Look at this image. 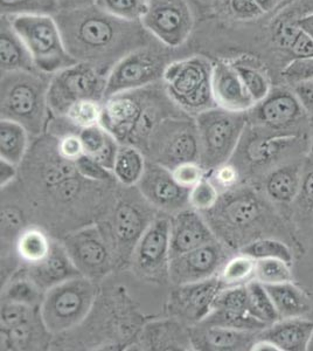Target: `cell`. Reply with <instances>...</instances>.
<instances>
[{"label": "cell", "mask_w": 313, "mask_h": 351, "mask_svg": "<svg viewBox=\"0 0 313 351\" xmlns=\"http://www.w3.org/2000/svg\"><path fill=\"white\" fill-rule=\"evenodd\" d=\"M54 16L71 56L108 74L129 53L153 44L140 21H122L96 5L60 10Z\"/></svg>", "instance_id": "1"}, {"label": "cell", "mask_w": 313, "mask_h": 351, "mask_svg": "<svg viewBox=\"0 0 313 351\" xmlns=\"http://www.w3.org/2000/svg\"><path fill=\"white\" fill-rule=\"evenodd\" d=\"M157 84L122 93L103 101L101 125L121 144L140 149L145 155L152 136L164 120L185 112L171 100L165 86Z\"/></svg>", "instance_id": "2"}, {"label": "cell", "mask_w": 313, "mask_h": 351, "mask_svg": "<svg viewBox=\"0 0 313 351\" xmlns=\"http://www.w3.org/2000/svg\"><path fill=\"white\" fill-rule=\"evenodd\" d=\"M51 79L39 71L1 73V120L23 124L29 135L44 134L49 124Z\"/></svg>", "instance_id": "3"}, {"label": "cell", "mask_w": 313, "mask_h": 351, "mask_svg": "<svg viewBox=\"0 0 313 351\" xmlns=\"http://www.w3.org/2000/svg\"><path fill=\"white\" fill-rule=\"evenodd\" d=\"M6 16L26 45L39 72L54 75L79 62L68 52L55 16L48 14Z\"/></svg>", "instance_id": "4"}, {"label": "cell", "mask_w": 313, "mask_h": 351, "mask_svg": "<svg viewBox=\"0 0 313 351\" xmlns=\"http://www.w3.org/2000/svg\"><path fill=\"white\" fill-rule=\"evenodd\" d=\"M248 122V112H229L220 107L195 116L200 143L199 163L207 173L231 160Z\"/></svg>", "instance_id": "5"}, {"label": "cell", "mask_w": 313, "mask_h": 351, "mask_svg": "<svg viewBox=\"0 0 313 351\" xmlns=\"http://www.w3.org/2000/svg\"><path fill=\"white\" fill-rule=\"evenodd\" d=\"M96 281L87 276L67 280L45 293L40 314L51 334H62L87 319L97 299Z\"/></svg>", "instance_id": "6"}, {"label": "cell", "mask_w": 313, "mask_h": 351, "mask_svg": "<svg viewBox=\"0 0 313 351\" xmlns=\"http://www.w3.org/2000/svg\"><path fill=\"white\" fill-rule=\"evenodd\" d=\"M213 66L203 56H192L167 64L163 84L179 108L190 116L216 107L212 92Z\"/></svg>", "instance_id": "7"}, {"label": "cell", "mask_w": 313, "mask_h": 351, "mask_svg": "<svg viewBox=\"0 0 313 351\" xmlns=\"http://www.w3.org/2000/svg\"><path fill=\"white\" fill-rule=\"evenodd\" d=\"M215 236L227 246H233L263 218V204L249 189H231L223 192L218 204L203 213Z\"/></svg>", "instance_id": "8"}, {"label": "cell", "mask_w": 313, "mask_h": 351, "mask_svg": "<svg viewBox=\"0 0 313 351\" xmlns=\"http://www.w3.org/2000/svg\"><path fill=\"white\" fill-rule=\"evenodd\" d=\"M108 73L88 62H76L52 75L48 104L53 116H64L77 101H104Z\"/></svg>", "instance_id": "9"}, {"label": "cell", "mask_w": 313, "mask_h": 351, "mask_svg": "<svg viewBox=\"0 0 313 351\" xmlns=\"http://www.w3.org/2000/svg\"><path fill=\"white\" fill-rule=\"evenodd\" d=\"M151 162L172 169L185 162H199V143L197 123L190 115L172 116L164 120L151 138L145 152Z\"/></svg>", "instance_id": "10"}, {"label": "cell", "mask_w": 313, "mask_h": 351, "mask_svg": "<svg viewBox=\"0 0 313 351\" xmlns=\"http://www.w3.org/2000/svg\"><path fill=\"white\" fill-rule=\"evenodd\" d=\"M167 56L160 48L145 46L124 56L108 74L104 100L163 81Z\"/></svg>", "instance_id": "11"}, {"label": "cell", "mask_w": 313, "mask_h": 351, "mask_svg": "<svg viewBox=\"0 0 313 351\" xmlns=\"http://www.w3.org/2000/svg\"><path fill=\"white\" fill-rule=\"evenodd\" d=\"M64 247L81 274L89 279H101L110 273L116 258L109 226H89L64 237Z\"/></svg>", "instance_id": "12"}, {"label": "cell", "mask_w": 313, "mask_h": 351, "mask_svg": "<svg viewBox=\"0 0 313 351\" xmlns=\"http://www.w3.org/2000/svg\"><path fill=\"white\" fill-rule=\"evenodd\" d=\"M140 23L165 47L177 48L188 39L195 18L187 0H149Z\"/></svg>", "instance_id": "13"}, {"label": "cell", "mask_w": 313, "mask_h": 351, "mask_svg": "<svg viewBox=\"0 0 313 351\" xmlns=\"http://www.w3.org/2000/svg\"><path fill=\"white\" fill-rule=\"evenodd\" d=\"M170 218L157 217L151 221L131 256L138 276L150 281L170 280Z\"/></svg>", "instance_id": "14"}, {"label": "cell", "mask_w": 313, "mask_h": 351, "mask_svg": "<svg viewBox=\"0 0 313 351\" xmlns=\"http://www.w3.org/2000/svg\"><path fill=\"white\" fill-rule=\"evenodd\" d=\"M306 115L296 94L286 89L270 92L264 100L248 112L249 122L269 136H294L291 132L297 128Z\"/></svg>", "instance_id": "15"}, {"label": "cell", "mask_w": 313, "mask_h": 351, "mask_svg": "<svg viewBox=\"0 0 313 351\" xmlns=\"http://www.w3.org/2000/svg\"><path fill=\"white\" fill-rule=\"evenodd\" d=\"M229 259L226 243L214 240L170 259L168 276L175 286L193 284L218 276Z\"/></svg>", "instance_id": "16"}, {"label": "cell", "mask_w": 313, "mask_h": 351, "mask_svg": "<svg viewBox=\"0 0 313 351\" xmlns=\"http://www.w3.org/2000/svg\"><path fill=\"white\" fill-rule=\"evenodd\" d=\"M223 288L218 276L177 286L171 294V315L190 327L201 324L214 309Z\"/></svg>", "instance_id": "17"}, {"label": "cell", "mask_w": 313, "mask_h": 351, "mask_svg": "<svg viewBox=\"0 0 313 351\" xmlns=\"http://www.w3.org/2000/svg\"><path fill=\"white\" fill-rule=\"evenodd\" d=\"M138 192L152 208L167 213L190 208L188 192L175 182L170 169L147 160L142 180L137 184Z\"/></svg>", "instance_id": "18"}, {"label": "cell", "mask_w": 313, "mask_h": 351, "mask_svg": "<svg viewBox=\"0 0 313 351\" xmlns=\"http://www.w3.org/2000/svg\"><path fill=\"white\" fill-rule=\"evenodd\" d=\"M155 219L139 204L122 200L115 208L112 221L109 226L116 256L124 258L132 256L136 245L144 231Z\"/></svg>", "instance_id": "19"}, {"label": "cell", "mask_w": 313, "mask_h": 351, "mask_svg": "<svg viewBox=\"0 0 313 351\" xmlns=\"http://www.w3.org/2000/svg\"><path fill=\"white\" fill-rule=\"evenodd\" d=\"M218 239L203 213L185 208L170 218V256H180Z\"/></svg>", "instance_id": "20"}, {"label": "cell", "mask_w": 313, "mask_h": 351, "mask_svg": "<svg viewBox=\"0 0 313 351\" xmlns=\"http://www.w3.org/2000/svg\"><path fill=\"white\" fill-rule=\"evenodd\" d=\"M212 92L216 107L229 112H248L256 104L243 84L234 64L218 62L213 66Z\"/></svg>", "instance_id": "21"}, {"label": "cell", "mask_w": 313, "mask_h": 351, "mask_svg": "<svg viewBox=\"0 0 313 351\" xmlns=\"http://www.w3.org/2000/svg\"><path fill=\"white\" fill-rule=\"evenodd\" d=\"M26 271L44 293L67 280L82 276L64 243L59 241H53L52 250L46 259L36 265H27Z\"/></svg>", "instance_id": "22"}, {"label": "cell", "mask_w": 313, "mask_h": 351, "mask_svg": "<svg viewBox=\"0 0 313 351\" xmlns=\"http://www.w3.org/2000/svg\"><path fill=\"white\" fill-rule=\"evenodd\" d=\"M190 328V341L195 350H250L260 332L203 324Z\"/></svg>", "instance_id": "23"}, {"label": "cell", "mask_w": 313, "mask_h": 351, "mask_svg": "<svg viewBox=\"0 0 313 351\" xmlns=\"http://www.w3.org/2000/svg\"><path fill=\"white\" fill-rule=\"evenodd\" d=\"M313 337V321L303 317L281 319L258 332V339H268L279 351L309 350Z\"/></svg>", "instance_id": "24"}, {"label": "cell", "mask_w": 313, "mask_h": 351, "mask_svg": "<svg viewBox=\"0 0 313 351\" xmlns=\"http://www.w3.org/2000/svg\"><path fill=\"white\" fill-rule=\"evenodd\" d=\"M143 349L149 350H188L193 349L190 329L173 317L171 321L153 322L144 327L140 336Z\"/></svg>", "instance_id": "25"}, {"label": "cell", "mask_w": 313, "mask_h": 351, "mask_svg": "<svg viewBox=\"0 0 313 351\" xmlns=\"http://www.w3.org/2000/svg\"><path fill=\"white\" fill-rule=\"evenodd\" d=\"M1 73L38 71L24 41L10 24L6 16L1 18Z\"/></svg>", "instance_id": "26"}, {"label": "cell", "mask_w": 313, "mask_h": 351, "mask_svg": "<svg viewBox=\"0 0 313 351\" xmlns=\"http://www.w3.org/2000/svg\"><path fill=\"white\" fill-rule=\"evenodd\" d=\"M303 170L298 165H284L266 176L263 190L266 197L276 203H291L301 191Z\"/></svg>", "instance_id": "27"}, {"label": "cell", "mask_w": 313, "mask_h": 351, "mask_svg": "<svg viewBox=\"0 0 313 351\" xmlns=\"http://www.w3.org/2000/svg\"><path fill=\"white\" fill-rule=\"evenodd\" d=\"M79 135L84 144V155L90 156L112 171L121 147L118 141L101 124L82 129Z\"/></svg>", "instance_id": "28"}, {"label": "cell", "mask_w": 313, "mask_h": 351, "mask_svg": "<svg viewBox=\"0 0 313 351\" xmlns=\"http://www.w3.org/2000/svg\"><path fill=\"white\" fill-rule=\"evenodd\" d=\"M281 319L303 317L309 313L310 301L292 281L277 285H264Z\"/></svg>", "instance_id": "29"}, {"label": "cell", "mask_w": 313, "mask_h": 351, "mask_svg": "<svg viewBox=\"0 0 313 351\" xmlns=\"http://www.w3.org/2000/svg\"><path fill=\"white\" fill-rule=\"evenodd\" d=\"M147 160L140 149L129 144H121L114 164L116 180L125 188L137 186L147 168Z\"/></svg>", "instance_id": "30"}, {"label": "cell", "mask_w": 313, "mask_h": 351, "mask_svg": "<svg viewBox=\"0 0 313 351\" xmlns=\"http://www.w3.org/2000/svg\"><path fill=\"white\" fill-rule=\"evenodd\" d=\"M29 132L16 121L1 120L0 123V158L19 167L27 154Z\"/></svg>", "instance_id": "31"}, {"label": "cell", "mask_w": 313, "mask_h": 351, "mask_svg": "<svg viewBox=\"0 0 313 351\" xmlns=\"http://www.w3.org/2000/svg\"><path fill=\"white\" fill-rule=\"evenodd\" d=\"M45 293L41 291L27 274L26 268H21L6 281L1 291V300L6 302L27 304L40 307Z\"/></svg>", "instance_id": "32"}, {"label": "cell", "mask_w": 313, "mask_h": 351, "mask_svg": "<svg viewBox=\"0 0 313 351\" xmlns=\"http://www.w3.org/2000/svg\"><path fill=\"white\" fill-rule=\"evenodd\" d=\"M47 328L41 319V314L28 322L11 328H1V349L4 350H21V349H32L41 344L38 343L39 335L46 332ZM49 332V331H48Z\"/></svg>", "instance_id": "33"}, {"label": "cell", "mask_w": 313, "mask_h": 351, "mask_svg": "<svg viewBox=\"0 0 313 351\" xmlns=\"http://www.w3.org/2000/svg\"><path fill=\"white\" fill-rule=\"evenodd\" d=\"M53 241L41 228H26L16 241V252L26 265H36L47 258L52 250Z\"/></svg>", "instance_id": "34"}, {"label": "cell", "mask_w": 313, "mask_h": 351, "mask_svg": "<svg viewBox=\"0 0 313 351\" xmlns=\"http://www.w3.org/2000/svg\"><path fill=\"white\" fill-rule=\"evenodd\" d=\"M255 263L256 260L241 253L229 258L218 276L223 287L245 286L253 281L255 279Z\"/></svg>", "instance_id": "35"}, {"label": "cell", "mask_w": 313, "mask_h": 351, "mask_svg": "<svg viewBox=\"0 0 313 351\" xmlns=\"http://www.w3.org/2000/svg\"><path fill=\"white\" fill-rule=\"evenodd\" d=\"M247 288L249 293L250 315L266 326H271L281 319L264 285L253 280L247 284Z\"/></svg>", "instance_id": "36"}, {"label": "cell", "mask_w": 313, "mask_h": 351, "mask_svg": "<svg viewBox=\"0 0 313 351\" xmlns=\"http://www.w3.org/2000/svg\"><path fill=\"white\" fill-rule=\"evenodd\" d=\"M102 114L103 101L87 99L73 104L64 116L69 123L73 124L79 130H82L101 124Z\"/></svg>", "instance_id": "37"}, {"label": "cell", "mask_w": 313, "mask_h": 351, "mask_svg": "<svg viewBox=\"0 0 313 351\" xmlns=\"http://www.w3.org/2000/svg\"><path fill=\"white\" fill-rule=\"evenodd\" d=\"M240 253L255 260L276 258L290 265L294 260L292 252L286 243L271 238H260V239L253 240L249 243H247L246 246L240 248Z\"/></svg>", "instance_id": "38"}, {"label": "cell", "mask_w": 313, "mask_h": 351, "mask_svg": "<svg viewBox=\"0 0 313 351\" xmlns=\"http://www.w3.org/2000/svg\"><path fill=\"white\" fill-rule=\"evenodd\" d=\"M213 311L230 316H248L249 313V293L247 285L238 287L223 288Z\"/></svg>", "instance_id": "39"}, {"label": "cell", "mask_w": 313, "mask_h": 351, "mask_svg": "<svg viewBox=\"0 0 313 351\" xmlns=\"http://www.w3.org/2000/svg\"><path fill=\"white\" fill-rule=\"evenodd\" d=\"M278 40L295 58H313V38L301 31L296 23L281 26Z\"/></svg>", "instance_id": "40"}, {"label": "cell", "mask_w": 313, "mask_h": 351, "mask_svg": "<svg viewBox=\"0 0 313 351\" xmlns=\"http://www.w3.org/2000/svg\"><path fill=\"white\" fill-rule=\"evenodd\" d=\"M60 11V0H1L3 16L48 14L55 16Z\"/></svg>", "instance_id": "41"}, {"label": "cell", "mask_w": 313, "mask_h": 351, "mask_svg": "<svg viewBox=\"0 0 313 351\" xmlns=\"http://www.w3.org/2000/svg\"><path fill=\"white\" fill-rule=\"evenodd\" d=\"M262 285H277L292 281L290 263L276 258L258 259L255 263V279Z\"/></svg>", "instance_id": "42"}, {"label": "cell", "mask_w": 313, "mask_h": 351, "mask_svg": "<svg viewBox=\"0 0 313 351\" xmlns=\"http://www.w3.org/2000/svg\"><path fill=\"white\" fill-rule=\"evenodd\" d=\"M94 5L122 21H140L147 13L149 0H95Z\"/></svg>", "instance_id": "43"}, {"label": "cell", "mask_w": 313, "mask_h": 351, "mask_svg": "<svg viewBox=\"0 0 313 351\" xmlns=\"http://www.w3.org/2000/svg\"><path fill=\"white\" fill-rule=\"evenodd\" d=\"M221 196V192L206 176L201 182L188 192V206L200 213H205L215 208Z\"/></svg>", "instance_id": "44"}, {"label": "cell", "mask_w": 313, "mask_h": 351, "mask_svg": "<svg viewBox=\"0 0 313 351\" xmlns=\"http://www.w3.org/2000/svg\"><path fill=\"white\" fill-rule=\"evenodd\" d=\"M234 67L243 81V84L246 86L247 90L255 101V104H258L269 95L271 92L269 81L266 80V75L263 73L260 72L256 68L246 66V64H234Z\"/></svg>", "instance_id": "45"}, {"label": "cell", "mask_w": 313, "mask_h": 351, "mask_svg": "<svg viewBox=\"0 0 313 351\" xmlns=\"http://www.w3.org/2000/svg\"><path fill=\"white\" fill-rule=\"evenodd\" d=\"M40 314L36 313V307L27 304H16V302H6L1 304V328L11 329L20 324L28 322Z\"/></svg>", "instance_id": "46"}, {"label": "cell", "mask_w": 313, "mask_h": 351, "mask_svg": "<svg viewBox=\"0 0 313 351\" xmlns=\"http://www.w3.org/2000/svg\"><path fill=\"white\" fill-rule=\"evenodd\" d=\"M171 172H172V176H173L175 182L181 188L187 189V190H190L193 186H195L199 182H201L207 176L205 168L197 160L179 164V165L172 169Z\"/></svg>", "instance_id": "47"}, {"label": "cell", "mask_w": 313, "mask_h": 351, "mask_svg": "<svg viewBox=\"0 0 313 351\" xmlns=\"http://www.w3.org/2000/svg\"><path fill=\"white\" fill-rule=\"evenodd\" d=\"M75 164L79 175L84 177L86 180L99 182V183H109V182L116 180L114 172L108 170L105 167L94 160L90 156L84 155L82 157H79Z\"/></svg>", "instance_id": "48"}, {"label": "cell", "mask_w": 313, "mask_h": 351, "mask_svg": "<svg viewBox=\"0 0 313 351\" xmlns=\"http://www.w3.org/2000/svg\"><path fill=\"white\" fill-rule=\"evenodd\" d=\"M286 82L296 86L313 79V58H296L283 71Z\"/></svg>", "instance_id": "49"}, {"label": "cell", "mask_w": 313, "mask_h": 351, "mask_svg": "<svg viewBox=\"0 0 313 351\" xmlns=\"http://www.w3.org/2000/svg\"><path fill=\"white\" fill-rule=\"evenodd\" d=\"M207 176L210 177V180L214 183L215 186L218 189V191L221 193L236 188L238 180H240L238 169L230 162L220 165L218 168L214 169L213 171L208 172Z\"/></svg>", "instance_id": "50"}, {"label": "cell", "mask_w": 313, "mask_h": 351, "mask_svg": "<svg viewBox=\"0 0 313 351\" xmlns=\"http://www.w3.org/2000/svg\"><path fill=\"white\" fill-rule=\"evenodd\" d=\"M24 223V217L18 208L4 206L1 210V239L8 240L11 236L19 237Z\"/></svg>", "instance_id": "51"}, {"label": "cell", "mask_w": 313, "mask_h": 351, "mask_svg": "<svg viewBox=\"0 0 313 351\" xmlns=\"http://www.w3.org/2000/svg\"><path fill=\"white\" fill-rule=\"evenodd\" d=\"M58 152L69 162H76L84 155V144L79 132H72L58 138Z\"/></svg>", "instance_id": "52"}, {"label": "cell", "mask_w": 313, "mask_h": 351, "mask_svg": "<svg viewBox=\"0 0 313 351\" xmlns=\"http://www.w3.org/2000/svg\"><path fill=\"white\" fill-rule=\"evenodd\" d=\"M229 6L240 19H255L264 13L255 0H229Z\"/></svg>", "instance_id": "53"}, {"label": "cell", "mask_w": 313, "mask_h": 351, "mask_svg": "<svg viewBox=\"0 0 313 351\" xmlns=\"http://www.w3.org/2000/svg\"><path fill=\"white\" fill-rule=\"evenodd\" d=\"M294 93L306 114L313 116V79L294 86Z\"/></svg>", "instance_id": "54"}, {"label": "cell", "mask_w": 313, "mask_h": 351, "mask_svg": "<svg viewBox=\"0 0 313 351\" xmlns=\"http://www.w3.org/2000/svg\"><path fill=\"white\" fill-rule=\"evenodd\" d=\"M18 175V165L0 158V186L1 190L8 188Z\"/></svg>", "instance_id": "55"}, {"label": "cell", "mask_w": 313, "mask_h": 351, "mask_svg": "<svg viewBox=\"0 0 313 351\" xmlns=\"http://www.w3.org/2000/svg\"><path fill=\"white\" fill-rule=\"evenodd\" d=\"M308 170L301 173V197L309 204H313V164L308 165Z\"/></svg>", "instance_id": "56"}, {"label": "cell", "mask_w": 313, "mask_h": 351, "mask_svg": "<svg viewBox=\"0 0 313 351\" xmlns=\"http://www.w3.org/2000/svg\"><path fill=\"white\" fill-rule=\"evenodd\" d=\"M95 4V0H60V10L84 8Z\"/></svg>", "instance_id": "57"}, {"label": "cell", "mask_w": 313, "mask_h": 351, "mask_svg": "<svg viewBox=\"0 0 313 351\" xmlns=\"http://www.w3.org/2000/svg\"><path fill=\"white\" fill-rule=\"evenodd\" d=\"M296 24H297L298 27L301 28V31H304L308 36L313 38V13L306 14L301 19H298Z\"/></svg>", "instance_id": "58"}, {"label": "cell", "mask_w": 313, "mask_h": 351, "mask_svg": "<svg viewBox=\"0 0 313 351\" xmlns=\"http://www.w3.org/2000/svg\"><path fill=\"white\" fill-rule=\"evenodd\" d=\"M255 1L258 3L263 12H269L271 10H274L281 3V0H255Z\"/></svg>", "instance_id": "59"}, {"label": "cell", "mask_w": 313, "mask_h": 351, "mask_svg": "<svg viewBox=\"0 0 313 351\" xmlns=\"http://www.w3.org/2000/svg\"><path fill=\"white\" fill-rule=\"evenodd\" d=\"M311 155H312L313 157V140L312 142H311Z\"/></svg>", "instance_id": "60"}]
</instances>
